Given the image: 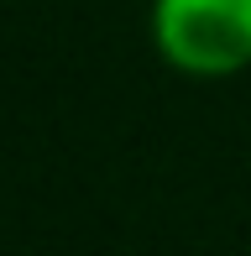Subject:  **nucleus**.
<instances>
[{
	"instance_id": "obj_1",
	"label": "nucleus",
	"mask_w": 251,
	"mask_h": 256,
	"mask_svg": "<svg viewBox=\"0 0 251 256\" xmlns=\"http://www.w3.org/2000/svg\"><path fill=\"white\" fill-rule=\"evenodd\" d=\"M152 48L184 78H236L251 68V0H152Z\"/></svg>"
}]
</instances>
